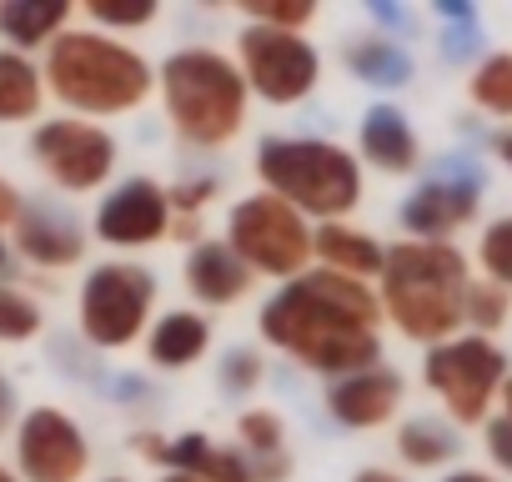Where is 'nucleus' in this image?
Listing matches in <instances>:
<instances>
[{
    "instance_id": "obj_1",
    "label": "nucleus",
    "mask_w": 512,
    "mask_h": 482,
    "mask_svg": "<svg viewBox=\"0 0 512 482\" xmlns=\"http://www.w3.org/2000/svg\"><path fill=\"white\" fill-rule=\"evenodd\" d=\"M377 322H382L377 292L327 267L282 282L267 297L262 317H256V327H262L272 347H282L312 372H327L332 382L347 372L382 367Z\"/></svg>"
},
{
    "instance_id": "obj_2",
    "label": "nucleus",
    "mask_w": 512,
    "mask_h": 482,
    "mask_svg": "<svg viewBox=\"0 0 512 482\" xmlns=\"http://www.w3.org/2000/svg\"><path fill=\"white\" fill-rule=\"evenodd\" d=\"M382 317L422 347L462 337V302L472 287V262L452 241H397L382 267Z\"/></svg>"
},
{
    "instance_id": "obj_3",
    "label": "nucleus",
    "mask_w": 512,
    "mask_h": 482,
    "mask_svg": "<svg viewBox=\"0 0 512 482\" xmlns=\"http://www.w3.org/2000/svg\"><path fill=\"white\" fill-rule=\"evenodd\" d=\"M46 91L81 116H126L156 91L151 61L106 31H61L46 46Z\"/></svg>"
},
{
    "instance_id": "obj_4",
    "label": "nucleus",
    "mask_w": 512,
    "mask_h": 482,
    "mask_svg": "<svg viewBox=\"0 0 512 482\" xmlns=\"http://www.w3.org/2000/svg\"><path fill=\"white\" fill-rule=\"evenodd\" d=\"M161 101H166V121L176 126L181 141L216 151V146L236 141V131L246 126L251 91L231 56H221L211 46H186L161 61Z\"/></svg>"
},
{
    "instance_id": "obj_5",
    "label": "nucleus",
    "mask_w": 512,
    "mask_h": 482,
    "mask_svg": "<svg viewBox=\"0 0 512 482\" xmlns=\"http://www.w3.org/2000/svg\"><path fill=\"white\" fill-rule=\"evenodd\" d=\"M256 176L262 191L287 201L297 216H317L322 226L342 221L362 201V166L352 151L312 136H267L256 146Z\"/></svg>"
},
{
    "instance_id": "obj_6",
    "label": "nucleus",
    "mask_w": 512,
    "mask_h": 482,
    "mask_svg": "<svg viewBox=\"0 0 512 482\" xmlns=\"http://www.w3.org/2000/svg\"><path fill=\"white\" fill-rule=\"evenodd\" d=\"M507 377H512L507 352L492 337H472V332H462L452 342H437L422 357V382L447 407L452 427H482L492 417V402L502 397Z\"/></svg>"
},
{
    "instance_id": "obj_7",
    "label": "nucleus",
    "mask_w": 512,
    "mask_h": 482,
    "mask_svg": "<svg viewBox=\"0 0 512 482\" xmlns=\"http://www.w3.org/2000/svg\"><path fill=\"white\" fill-rule=\"evenodd\" d=\"M312 221L307 216H297L287 201H277L272 191H256V196H246V201H236L231 206V216H226V247L251 267V277L262 272V277H302L307 272V262L317 257L312 252Z\"/></svg>"
},
{
    "instance_id": "obj_8",
    "label": "nucleus",
    "mask_w": 512,
    "mask_h": 482,
    "mask_svg": "<svg viewBox=\"0 0 512 482\" xmlns=\"http://www.w3.org/2000/svg\"><path fill=\"white\" fill-rule=\"evenodd\" d=\"M156 307V277L136 262H101L81 282V332L101 352L131 347Z\"/></svg>"
},
{
    "instance_id": "obj_9",
    "label": "nucleus",
    "mask_w": 512,
    "mask_h": 482,
    "mask_svg": "<svg viewBox=\"0 0 512 482\" xmlns=\"http://www.w3.org/2000/svg\"><path fill=\"white\" fill-rule=\"evenodd\" d=\"M236 66L246 76V91L272 106H297L317 91L322 56L307 36L297 31H272V26H246L236 36Z\"/></svg>"
},
{
    "instance_id": "obj_10",
    "label": "nucleus",
    "mask_w": 512,
    "mask_h": 482,
    "mask_svg": "<svg viewBox=\"0 0 512 482\" xmlns=\"http://www.w3.org/2000/svg\"><path fill=\"white\" fill-rule=\"evenodd\" d=\"M31 156L36 166L61 186V191H96L111 181L116 171V136L101 131L96 121H76V116H61V121H41L36 136H31Z\"/></svg>"
},
{
    "instance_id": "obj_11",
    "label": "nucleus",
    "mask_w": 512,
    "mask_h": 482,
    "mask_svg": "<svg viewBox=\"0 0 512 482\" xmlns=\"http://www.w3.org/2000/svg\"><path fill=\"white\" fill-rule=\"evenodd\" d=\"M482 166L472 156H442V171L427 176L397 211L402 231L412 241H447L452 231H462L472 216H477V201H482Z\"/></svg>"
},
{
    "instance_id": "obj_12",
    "label": "nucleus",
    "mask_w": 512,
    "mask_h": 482,
    "mask_svg": "<svg viewBox=\"0 0 512 482\" xmlns=\"http://www.w3.org/2000/svg\"><path fill=\"white\" fill-rule=\"evenodd\" d=\"M16 467L21 482H81L91 442L61 407H31L16 427Z\"/></svg>"
},
{
    "instance_id": "obj_13",
    "label": "nucleus",
    "mask_w": 512,
    "mask_h": 482,
    "mask_svg": "<svg viewBox=\"0 0 512 482\" xmlns=\"http://www.w3.org/2000/svg\"><path fill=\"white\" fill-rule=\"evenodd\" d=\"M171 231V196L151 176H131L116 191H106L96 211V236L106 247H151Z\"/></svg>"
},
{
    "instance_id": "obj_14",
    "label": "nucleus",
    "mask_w": 512,
    "mask_h": 482,
    "mask_svg": "<svg viewBox=\"0 0 512 482\" xmlns=\"http://www.w3.org/2000/svg\"><path fill=\"white\" fill-rule=\"evenodd\" d=\"M16 252L31 262V267H46V272H66L86 257V226L71 206L61 201H26L21 216H16Z\"/></svg>"
},
{
    "instance_id": "obj_15",
    "label": "nucleus",
    "mask_w": 512,
    "mask_h": 482,
    "mask_svg": "<svg viewBox=\"0 0 512 482\" xmlns=\"http://www.w3.org/2000/svg\"><path fill=\"white\" fill-rule=\"evenodd\" d=\"M402 397H407L402 372H392V367H367V372H347V377H337V382L327 387V412H332L342 427H352V432H372V427H382V422L397 417Z\"/></svg>"
},
{
    "instance_id": "obj_16",
    "label": "nucleus",
    "mask_w": 512,
    "mask_h": 482,
    "mask_svg": "<svg viewBox=\"0 0 512 482\" xmlns=\"http://www.w3.org/2000/svg\"><path fill=\"white\" fill-rule=\"evenodd\" d=\"M136 447H141V457L166 462L171 472H186V477H196V482H256L246 452H241V447H221V442H211L206 432H186V437H176V442H161V437L146 432V437H136Z\"/></svg>"
},
{
    "instance_id": "obj_17",
    "label": "nucleus",
    "mask_w": 512,
    "mask_h": 482,
    "mask_svg": "<svg viewBox=\"0 0 512 482\" xmlns=\"http://www.w3.org/2000/svg\"><path fill=\"white\" fill-rule=\"evenodd\" d=\"M357 141H362V156H367L377 171H387V176H407V171L422 166V141H417L407 111L392 106V101H377V106L362 111Z\"/></svg>"
},
{
    "instance_id": "obj_18",
    "label": "nucleus",
    "mask_w": 512,
    "mask_h": 482,
    "mask_svg": "<svg viewBox=\"0 0 512 482\" xmlns=\"http://www.w3.org/2000/svg\"><path fill=\"white\" fill-rule=\"evenodd\" d=\"M186 292L201 307H231L251 292V267L226 241H191L186 252Z\"/></svg>"
},
{
    "instance_id": "obj_19",
    "label": "nucleus",
    "mask_w": 512,
    "mask_h": 482,
    "mask_svg": "<svg viewBox=\"0 0 512 482\" xmlns=\"http://www.w3.org/2000/svg\"><path fill=\"white\" fill-rule=\"evenodd\" d=\"M312 252L322 257L327 272H342V277H352V282H372V277H382V267H387V247H382V241H377L372 231L347 226V221L317 226V231H312Z\"/></svg>"
},
{
    "instance_id": "obj_20",
    "label": "nucleus",
    "mask_w": 512,
    "mask_h": 482,
    "mask_svg": "<svg viewBox=\"0 0 512 482\" xmlns=\"http://www.w3.org/2000/svg\"><path fill=\"white\" fill-rule=\"evenodd\" d=\"M66 26H71L66 0H0V36L16 46V56L51 46Z\"/></svg>"
},
{
    "instance_id": "obj_21",
    "label": "nucleus",
    "mask_w": 512,
    "mask_h": 482,
    "mask_svg": "<svg viewBox=\"0 0 512 482\" xmlns=\"http://www.w3.org/2000/svg\"><path fill=\"white\" fill-rule=\"evenodd\" d=\"M236 437H241V452L251 462V477L256 482H282L287 477V422L267 407L256 412H241L236 417Z\"/></svg>"
},
{
    "instance_id": "obj_22",
    "label": "nucleus",
    "mask_w": 512,
    "mask_h": 482,
    "mask_svg": "<svg viewBox=\"0 0 512 482\" xmlns=\"http://www.w3.org/2000/svg\"><path fill=\"white\" fill-rule=\"evenodd\" d=\"M342 61L362 86H377V91H397L417 76V61L392 36H357V41H347Z\"/></svg>"
},
{
    "instance_id": "obj_23",
    "label": "nucleus",
    "mask_w": 512,
    "mask_h": 482,
    "mask_svg": "<svg viewBox=\"0 0 512 482\" xmlns=\"http://www.w3.org/2000/svg\"><path fill=\"white\" fill-rule=\"evenodd\" d=\"M211 347V322L201 312H166L161 322H151L146 332V357L166 372L176 367H191L201 352Z\"/></svg>"
},
{
    "instance_id": "obj_24",
    "label": "nucleus",
    "mask_w": 512,
    "mask_h": 482,
    "mask_svg": "<svg viewBox=\"0 0 512 482\" xmlns=\"http://www.w3.org/2000/svg\"><path fill=\"white\" fill-rule=\"evenodd\" d=\"M397 452H402L407 467H422V472L447 467V462L462 452V427H452L447 417H432V412L407 417V422L397 427Z\"/></svg>"
},
{
    "instance_id": "obj_25",
    "label": "nucleus",
    "mask_w": 512,
    "mask_h": 482,
    "mask_svg": "<svg viewBox=\"0 0 512 482\" xmlns=\"http://www.w3.org/2000/svg\"><path fill=\"white\" fill-rule=\"evenodd\" d=\"M41 101H46L41 71L16 51H0V121H31L41 116Z\"/></svg>"
},
{
    "instance_id": "obj_26",
    "label": "nucleus",
    "mask_w": 512,
    "mask_h": 482,
    "mask_svg": "<svg viewBox=\"0 0 512 482\" xmlns=\"http://www.w3.org/2000/svg\"><path fill=\"white\" fill-rule=\"evenodd\" d=\"M467 96L482 116L512 121V51H492L472 66L467 76Z\"/></svg>"
},
{
    "instance_id": "obj_27",
    "label": "nucleus",
    "mask_w": 512,
    "mask_h": 482,
    "mask_svg": "<svg viewBox=\"0 0 512 482\" xmlns=\"http://www.w3.org/2000/svg\"><path fill=\"white\" fill-rule=\"evenodd\" d=\"M477 267H482V282L502 287L512 297V211L507 216H492L477 236Z\"/></svg>"
},
{
    "instance_id": "obj_28",
    "label": "nucleus",
    "mask_w": 512,
    "mask_h": 482,
    "mask_svg": "<svg viewBox=\"0 0 512 482\" xmlns=\"http://www.w3.org/2000/svg\"><path fill=\"white\" fill-rule=\"evenodd\" d=\"M512 317V297L492 282H472L467 287V302H462V327H472V337H492L502 332Z\"/></svg>"
},
{
    "instance_id": "obj_29",
    "label": "nucleus",
    "mask_w": 512,
    "mask_h": 482,
    "mask_svg": "<svg viewBox=\"0 0 512 482\" xmlns=\"http://www.w3.org/2000/svg\"><path fill=\"white\" fill-rule=\"evenodd\" d=\"M41 307L26 297V292H16V287H0V342H31L36 332H41Z\"/></svg>"
},
{
    "instance_id": "obj_30",
    "label": "nucleus",
    "mask_w": 512,
    "mask_h": 482,
    "mask_svg": "<svg viewBox=\"0 0 512 482\" xmlns=\"http://www.w3.org/2000/svg\"><path fill=\"white\" fill-rule=\"evenodd\" d=\"M246 16L251 26H272V31H307L317 6H307V0H246Z\"/></svg>"
},
{
    "instance_id": "obj_31",
    "label": "nucleus",
    "mask_w": 512,
    "mask_h": 482,
    "mask_svg": "<svg viewBox=\"0 0 512 482\" xmlns=\"http://www.w3.org/2000/svg\"><path fill=\"white\" fill-rule=\"evenodd\" d=\"M256 382H262V357H256L251 347H231V352L221 357V392L241 397V392H251Z\"/></svg>"
},
{
    "instance_id": "obj_32",
    "label": "nucleus",
    "mask_w": 512,
    "mask_h": 482,
    "mask_svg": "<svg viewBox=\"0 0 512 482\" xmlns=\"http://www.w3.org/2000/svg\"><path fill=\"white\" fill-rule=\"evenodd\" d=\"M86 16L111 31H141L156 21V6H116V0H86Z\"/></svg>"
},
{
    "instance_id": "obj_33",
    "label": "nucleus",
    "mask_w": 512,
    "mask_h": 482,
    "mask_svg": "<svg viewBox=\"0 0 512 482\" xmlns=\"http://www.w3.org/2000/svg\"><path fill=\"white\" fill-rule=\"evenodd\" d=\"M442 61L447 66H467L482 56V21H467V26H442V41H437Z\"/></svg>"
},
{
    "instance_id": "obj_34",
    "label": "nucleus",
    "mask_w": 512,
    "mask_h": 482,
    "mask_svg": "<svg viewBox=\"0 0 512 482\" xmlns=\"http://www.w3.org/2000/svg\"><path fill=\"white\" fill-rule=\"evenodd\" d=\"M166 196H171V216H176V211H181V216H196V211L216 196V176H186V181H176Z\"/></svg>"
},
{
    "instance_id": "obj_35",
    "label": "nucleus",
    "mask_w": 512,
    "mask_h": 482,
    "mask_svg": "<svg viewBox=\"0 0 512 482\" xmlns=\"http://www.w3.org/2000/svg\"><path fill=\"white\" fill-rule=\"evenodd\" d=\"M482 447H487L492 467L512 472V417H507V412H502V417H487V422H482Z\"/></svg>"
},
{
    "instance_id": "obj_36",
    "label": "nucleus",
    "mask_w": 512,
    "mask_h": 482,
    "mask_svg": "<svg viewBox=\"0 0 512 482\" xmlns=\"http://www.w3.org/2000/svg\"><path fill=\"white\" fill-rule=\"evenodd\" d=\"M432 11H437L447 26H467V21H477V6H472V0H432Z\"/></svg>"
},
{
    "instance_id": "obj_37",
    "label": "nucleus",
    "mask_w": 512,
    "mask_h": 482,
    "mask_svg": "<svg viewBox=\"0 0 512 482\" xmlns=\"http://www.w3.org/2000/svg\"><path fill=\"white\" fill-rule=\"evenodd\" d=\"M21 206H26V196H21V191L6 181V176H0V231H6V226H16Z\"/></svg>"
},
{
    "instance_id": "obj_38",
    "label": "nucleus",
    "mask_w": 512,
    "mask_h": 482,
    "mask_svg": "<svg viewBox=\"0 0 512 482\" xmlns=\"http://www.w3.org/2000/svg\"><path fill=\"white\" fill-rule=\"evenodd\" d=\"M367 11H372V16L382 21V26H392V31H407V26H412V16H407L402 6H382V0H372Z\"/></svg>"
},
{
    "instance_id": "obj_39",
    "label": "nucleus",
    "mask_w": 512,
    "mask_h": 482,
    "mask_svg": "<svg viewBox=\"0 0 512 482\" xmlns=\"http://www.w3.org/2000/svg\"><path fill=\"white\" fill-rule=\"evenodd\" d=\"M16 422V387H11V377L0 372V432H6Z\"/></svg>"
},
{
    "instance_id": "obj_40",
    "label": "nucleus",
    "mask_w": 512,
    "mask_h": 482,
    "mask_svg": "<svg viewBox=\"0 0 512 482\" xmlns=\"http://www.w3.org/2000/svg\"><path fill=\"white\" fill-rule=\"evenodd\" d=\"M492 151H497V161H502V166H507V171H512V126H507V131H497V136H492Z\"/></svg>"
},
{
    "instance_id": "obj_41",
    "label": "nucleus",
    "mask_w": 512,
    "mask_h": 482,
    "mask_svg": "<svg viewBox=\"0 0 512 482\" xmlns=\"http://www.w3.org/2000/svg\"><path fill=\"white\" fill-rule=\"evenodd\" d=\"M442 482H497L492 472H482V467H457V472H447Z\"/></svg>"
},
{
    "instance_id": "obj_42",
    "label": "nucleus",
    "mask_w": 512,
    "mask_h": 482,
    "mask_svg": "<svg viewBox=\"0 0 512 482\" xmlns=\"http://www.w3.org/2000/svg\"><path fill=\"white\" fill-rule=\"evenodd\" d=\"M352 482H402V477H397V472H387V467H362Z\"/></svg>"
},
{
    "instance_id": "obj_43",
    "label": "nucleus",
    "mask_w": 512,
    "mask_h": 482,
    "mask_svg": "<svg viewBox=\"0 0 512 482\" xmlns=\"http://www.w3.org/2000/svg\"><path fill=\"white\" fill-rule=\"evenodd\" d=\"M502 412L512 417V377H507V387H502Z\"/></svg>"
},
{
    "instance_id": "obj_44",
    "label": "nucleus",
    "mask_w": 512,
    "mask_h": 482,
    "mask_svg": "<svg viewBox=\"0 0 512 482\" xmlns=\"http://www.w3.org/2000/svg\"><path fill=\"white\" fill-rule=\"evenodd\" d=\"M156 482H196V477H186V472H166V477H156Z\"/></svg>"
},
{
    "instance_id": "obj_45",
    "label": "nucleus",
    "mask_w": 512,
    "mask_h": 482,
    "mask_svg": "<svg viewBox=\"0 0 512 482\" xmlns=\"http://www.w3.org/2000/svg\"><path fill=\"white\" fill-rule=\"evenodd\" d=\"M11 267V247H6V241H0V272H6Z\"/></svg>"
},
{
    "instance_id": "obj_46",
    "label": "nucleus",
    "mask_w": 512,
    "mask_h": 482,
    "mask_svg": "<svg viewBox=\"0 0 512 482\" xmlns=\"http://www.w3.org/2000/svg\"><path fill=\"white\" fill-rule=\"evenodd\" d=\"M0 482H21V477H16L11 467H0Z\"/></svg>"
},
{
    "instance_id": "obj_47",
    "label": "nucleus",
    "mask_w": 512,
    "mask_h": 482,
    "mask_svg": "<svg viewBox=\"0 0 512 482\" xmlns=\"http://www.w3.org/2000/svg\"><path fill=\"white\" fill-rule=\"evenodd\" d=\"M106 482H121V477H106Z\"/></svg>"
}]
</instances>
